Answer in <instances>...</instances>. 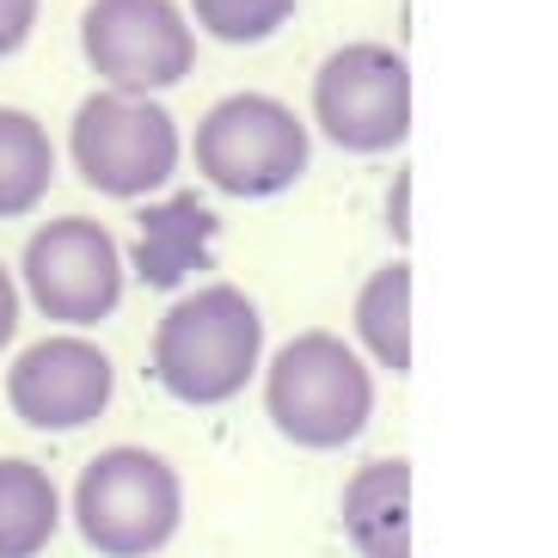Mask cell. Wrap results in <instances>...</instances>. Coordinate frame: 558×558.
Instances as JSON below:
<instances>
[{
  "instance_id": "cell-18",
  "label": "cell",
  "mask_w": 558,
  "mask_h": 558,
  "mask_svg": "<svg viewBox=\"0 0 558 558\" xmlns=\"http://www.w3.org/2000/svg\"><path fill=\"white\" fill-rule=\"evenodd\" d=\"M387 215H393V240H411V172H399L387 191Z\"/></svg>"
},
{
  "instance_id": "cell-12",
  "label": "cell",
  "mask_w": 558,
  "mask_h": 558,
  "mask_svg": "<svg viewBox=\"0 0 558 558\" xmlns=\"http://www.w3.org/2000/svg\"><path fill=\"white\" fill-rule=\"evenodd\" d=\"M62 527V492L37 460H0V558H44Z\"/></svg>"
},
{
  "instance_id": "cell-3",
  "label": "cell",
  "mask_w": 558,
  "mask_h": 558,
  "mask_svg": "<svg viewBox=\"0 0 558 558\" xmlns=\"http://www.w3.org/2000/svg\"><path fill=\"white\" fill-rule=\"evenodd\" d=\"M68 515L99 558H154L184 527V478L154 448L117 442L81 466Z\"/></svg>"
},
{
  "instance_id": "cell-17",
  "label": "cell",
  "mask_w": 558,
  "mask_h": 558,
  "mask_svg": "<svg viewBox=\"0 0 558 558\" xmlns=\"http://www.w3.org/2000/svg\"><path fill=\"white\" fill-rule=\"evenodd\" d=\"M19 277L13 270H7V264H0V350L13 344V331H19Z\"/></svg>"
},
{
  "instance_id": "cell-8",
  "label": "cell",
  "mask_w": 558,
  "mask_h": 558,
  "mask_svg": "<svg viewBox=\"0 0 558 558\" xmlns=\"http://www.w3.org/2000/svg\"><path fill=\"white\" fill-rule=\"evenodd\" d=\"M313 123L344 154H393L411 135V62L393 44H344L313 74Z\"/></svg>"
},
{
  "instance_id": "cell-4",
  "label": "cell",
  "mask_w": 558,
  "mask_h": 558,
  "mask_svg": "<svg viewBox=\"0 0 558 558\" xmlns=\"http://www.w3.org/2000/svg\"><path fill=\"white\" fill-rule=\"evenodd\" d=\"M191 160H197L203 184L221 197L264 203L282 197L289 184L307 172L313 142L307 123L270 93H228L203 111L197 135H191Z\"/></svg>"
},
{
  "instance_id": "cell-5",
  "label": "cell",
  "mask_w": 558,
  "mask_h": 558,
  "mask_svg": "<svg viewBox=\"0 0 558 558\" xmlns=\"http://www.w3.org/2000/svg\"><path fill=\"white\" fill-rule=\"evenodd\" d=\"M68 154L99 197L135 203L172 184L184 160L179 117L160 99H130V93H86L74 123H68Z\"/></svg>"
},
{
  "instance_id": "cell-9",
  "label": "cell",
  "mask_w": 558,
  "mask_h": 558,
  "mask_svg": "<svg viewBox=\"0 0 558 558\" xmlns=\"http://www.w3.org/2000/svg\"><path fill=\"white\" fill-rule=\"evenodd\" d=\"M117 399V368L93 338H37L7 368V411L25 429L74 436L93 429Z\"/></svg>"
},
{
  "instance_id": "cell-10",
  "label": "cell",
  "mask_w": 558,
  "mask_h": 558,
  "mask_svg": "<svg viewBox=\"0 0 558 558\" xmlns=\"http://www.w3.org/2000/svg\"><path fill=\"white\" fill-rule=\"evenodd\" d=\"M215 240H221V221L197 191H172V197L148 203L142 221H135V277L148 289H184V282L209 270Z\"/></svg>"
},
{
  "instance_id": "cell-2",
  "label": "cell",
  "mask_w": 558,
  "mask_h": 558,
  "mask_svg": "<svg viewBox=\"0 0 558 558\" xmlns=\"http://www.w3.org/2000/svg\"><path fill=\"white\" fill-rule=\"evenodd\" d=\"M264 417L307 454L350 448L375 417V375L338 331H301L264 362Z\"/></svg>"
},
{
  "instance_id": "cell-16",
  "label": "cell",
  "mask_w": 558,
  "mask_h": 558,
  "mask_svg": "<svg viewBox=\"0 0 558 558\" xmlns=\"http://www.w3.org/2000/svg\"><path fill=\"white\" fill-rule=\"evenodd\" d=\"M37 32V0H0V62L19 56Z\"/></svg>"
},
{
  "instance_id": "cell-13",
  "label": "cell",
  "mask_w": 558,
  "mask_h": 558,
  "mask_svg": "<svg viewBox=\"0 0 558 558\" xmlns=\"http://www.w3.org/2000/svg\"><path fill=\"white\" fill-rule=\"evenodd\" d=\"M56 184V142L32 111L0 105V221L32 215Z\"/></svg>"
},
{
  "instance_id": "cell-14",
  "label": "cell",
  "mask_w": 558,
  "mask_h": 558,
  "mask_svg": "<svg viewBox=\"0 0 558 558\" xmlns=\"http://www.w3.org/2000/svg\"><path fill=\"white\" fill-rule=\"evenodd\" d=\"M356 338L362 350L387 368V375H405L411 368V264H387L362 282L356 295Z\"/></svg>"
},
{
  "instance_id": "cell-6",
  "label": "cell",
  "mask_w": 558,
  "mask_h": 558,
  "mask_svg": "<svg viewBox=\"0 0 558 558\" xmlns=\"http://www.w3.org/2000/svg\"><path fill=\"white\" fill-rule=\"evenodd\" d=\"M130 264L117 252V240L93 221V215H56L25 240L19 258V295L32 301L50 326L93 331L105 326L123 301Z\"/></svg>"
},
{
  "instance_id": "cell-11",
  "label": "cell",
  "mask_w": 558,
  "mask_h": 558,
  "mask_svg": "<svg viewBox=\"0 0 558 558\" xmlns=\"http://www.w3.org/2000/svg\"><path fill=\"white\" fill-rule=\"evenodd\" d=\"M338 522L356 558H411V460L387 454L356 466L338 497Z\"/></svg>"
},
{
  "instance_id": "cell-1",
  "label": "cell",
  "mask_w": 558,
  "mask_h": 558,
  "mask_svg": "<svg viewBox=\"0 0 558 558\" xmlns=\"http://www.w3.org/2000/svg\"><path fill=\"white\" fill-rule=\"evenodd\" d=\"M264 362V313L233 282H203L179 295L154 326V380L179 405H228Z\"/></svg>"
},
{
  "instance_id": "cell-15",
  "label": "cell",
  "mask_w": 558,
  "mask_h": 558,
  "mask_svg": "<svg viewBox=\"0 0 558 558\" xmlns=\"http://www.w3.org/2000/svg\"><path fill=\"white\" fill-rule=\"evenodd\" d=\"M191 32L215 37V44H270V37L295 19V0H191Z\"/></svg>"
},
{
  "instance_id": "cell-7",
  "label": "cell",
  "mask_w": 558,
  "mask_h": 558,
  "mask_svg": "<svg viewBox=\"0 0 558 558\" xmlns=\"http://www.w3.org/2000/svg\"><path fill=\"white\" fill-rule=\"evenodd\" d=\"M81 56L105 81V93L154 99L191 81L197 32L179 0H93L81 13Z\"/></svg>"
}]
</instances>
